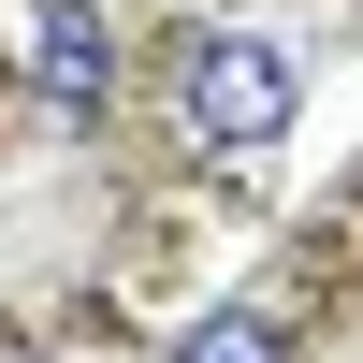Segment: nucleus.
I'll list each match as a JSON object with an SVG mask.
<instances>
[{
  "mask_svg": "<svg viewBox=\"0 0 363 363\" xmlns=\"http://www.w3.org/2000/svg\"><path fill=\"white\" fill-rule=\"evenodd\" d=\"M174 363H291V335H277V320H247V306H218V320L174 335Z\"/></svg>",
  "mask_w": 363,
  "mask_h": 363,
  "instance_id": "obj_3",
  "label": "nucleus"
},
{
  "mask_svg": "<svg viewBox=\"0 0 363 363\" xmlns=\"http://www.w3.org/2000/svg\"><path fill=\"white\" fill-rule=\"evenodd\" d=\"M174 116H189L218 160H262V145L306 116V73H291V44H262V29H203L189 73H174Z\"/></svg>",
  "mask_w": 363,
  "mask_h": 363,
  "instance_id": "obj_1",
  "label": "nucleus"
},
{
  "mask_svg": "<svg viewBox=\"0 0 363 363\" xmlns=\"http://www.w3.org/2000/svg\"><path fill=\"white\" fill-rule=\"evenodd\" d=\"M29 87H44L58 116L116 87V29H102V0H44V15H29Z\"/></svg>",
  "mask_w": 363,
  "mask_h": 363,
  "instance_id": "obj_2",
  "label": "nucleus"
}]
</instances>
